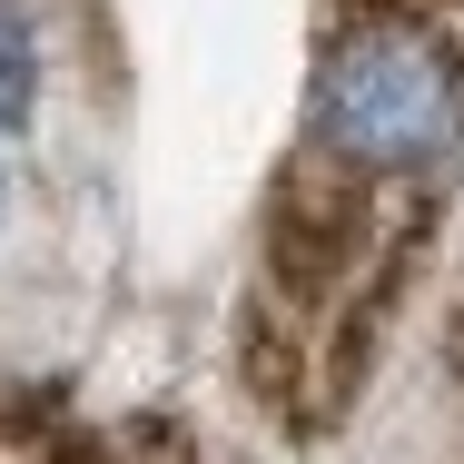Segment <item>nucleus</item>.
Here are the masks:
<instances>
[{
    "label": "nucleus",
    "instance_id": "f03ea898",
    "mask_svg": "<svg viewBox=\"0 0 464 464\" xmlns=\"http://www.w3.org/2000/svg\"><path fill=\"white\" fill-rule=\"evenodd\" d=\"M0 464H198V445L159 415L90 425L60 395H0Z\"/></svg>",
    "mask_w": 464,
    "mask_h": 464
},
{
    "label": "nucleus",
    "instance_id": "f257e3e1",
    "mask_svg": "<svg viewBox=\"0 0 464 464\" xmlns=\"http://www.w3.org/2000/svg\"><path fill=\"white\" fill-rule=\"evenodd\" d=\"M464 159V0H326L237 316L247 395L326 435L366 385Z\"/></svg>",
    "mask_w": 464,
    "mask_h": 464
},
{
    "label": "nucleus",
    "instance_id": "7ed1b4c3",
    "mask_svg": "<svg viewBox=\"0 0 464 464\" xmlns=\"http://www.w3.org/2000/svg\"><path fill=\"white\" fill-rule=\"evenodd\" d=\"M40 119V40H30V10L0 0V139H20Z\"/></svg>",
    "mask_w": 464,
    "mask_h": 464
}]
</instances>
